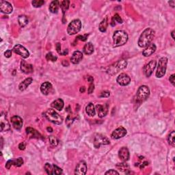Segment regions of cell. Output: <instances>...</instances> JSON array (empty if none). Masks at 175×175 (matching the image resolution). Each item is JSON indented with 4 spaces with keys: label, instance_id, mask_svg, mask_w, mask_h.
Returning a JSON list of instances; mask_svg holds the SVG:
<instances>
[{
    "label": "cell",
    "instance_id": "6da1fadb",
    "mask_svg": "<svg viewBox=\"0 0 175 175\" xmlns=\"http://www.w3.org/2000/svg\"><path fill=\"white\" fill-rule=\"evenodd\" d=\"M155 31L151 28H147L140 35L138 44L140 47H147L151 43L155 37Z\"/></svg>",
    "mask_w": 175,
    "mask_h": 175
},
{
    "label": "cell",
    "instance_id": "7a4b0ae2",
    "mask_svg": "<svg viewBox=\"0 0 175 175\" xmlns=\"http://www.w3.org/2000/svg\"><path fill=\"white\" fill-rule=\"evenodd\" d=\"M114 47L123 46L128 41V34L123 30H117L113 35Z\"/></svg>",
    "mask_w": 175,
    "mask_h": 175
},
{
    "label": "cell",
    "instance_id": "3957f363",
    "mask_svg": "<svg viewBox=\"0 0 175 175\" xmlns=\"http://www.w3.org/2000/svg\"><path fill=\"white\" fill-rule=\"evenodd\" d=\"M43 114L44 116H45L49 121L52 122V123L56 124V125H60V124L62 123V118L54 109H47V110L44 112Z\"/></svg>",
    "mask_w": 175,
    "mask_h": 175
},
{
    "label": "cell",
    "instance_id": "277c9868",
    "mask_svg": "<svg viewBox=\"0 0 175 175\" xmlns=\"http://www.w3.org/2000/svg\"><path fill=\"white\" fill-rule=\"evenodd\" d=\"M149 95H150V90L149 87L147 85H141L137 91L136 96V101L138 103L144 102L149 98Z\"/></svg>",
    "mask_w": 175,
    "mask_h": 175
},
{
    "label": "cell",
    "instance_id": "5b68a950",
    "mask_svg": "<svg viewBox=\"0 0 175 175\" xmlns=\"http://www.w3.org/2000/svg\"><path fill=\"white\" fill-rule=\"evenodd\" d=\"M127 62L125 60H118V62H116L114 64L111 65L109 66V69L107 70V73L113 75L116 74L117 73L119 72L120 70H123V69H125L127 67Z\"/></svg>",
    "mask_w": 175,
    "mask_h": 175
},
{
    "label": "cell",
    "instance_id": "8992f818",
    "mask_svg": "<svg viewBox=\"0 0 175 175\" xmlns=\"http://www.w3.org/2000/svg\"><path fill=\"white\" fill-rule=\"evenodd\" d=\"M81 22L79 19H74L69 23L67 27V33L69 35H74L81 30Z\"/></svg>",
    "mask_w": 175,
    "mask_h": 175
},
{
    "label": "cell",
    "instance_id": "52a82bcc",
    "mask_svg": "<svg viewBox=\"0 0 175 175\" xmlns=\"http://www.w3.org/2000/svg\"><path fill=\"white\" fill-rule=\"evenodd\" d=\"M167 64H168V59L167 58H161V59L159 60L157 69L156 71V77L157 78H161L164 76L166 74V71L167 69Z\"/></svg>",
    "mask_w": 175,
    "mask_h": 175
},
{
    "label": "cell",
    "instance_id": "ba28073f",
    "mask_svg": "<svg viewBox=\"0 0 175 175\" xmlns=\"http://www.w3.org/2000/svg\"><path fill=\"white\" fill-rule=\"evenodd\" d=\"M109 140L106 136L103 134H97L94 138V146L96 149H99L101 146L109 144Z\"/></svg>",
    "mask_w": 175,
    "mask_h": 175
},
{
    "label": "cell",
    "instance_id": "9c48e42d",
    "mask_svg": "<svg viewBox=\"0 0 175 175\" xmlns=\"http://www.w3.org/2000/svg\"><path fill=\"white\" fill-rule=\"evenodd\" d=\"M157 64V62L155 60H151V61L149 62V63L147 64L144 66V73L145 75L147 77H149L151 75H152L153 72L154 71L156 67Z\"/></svg>",
    "mask_w": 175,
    "mask_h": 175
},
{
    "label": "cell",
    "instance_id": "30bf717a",
    "mask_svg": "<svg viewBox=\"0 0 175 175\" xmlns=\"http://www.w3.org/2000/svg\"><path fill=\"white\" fill-rule=\"evenodd\" d=\"M13 51L15 54L19 55L23 58H27L30 56V53L27 51V49L22 46L21 45H15L13 48Z\"/></svg>",
    "mask_w": 175,
    "mask_h": 175
},
{
    "label": "cell",
    "instance_id": "8fae6325",
    "mask_svg": "<svg viewBox=\"0 0 175 175\" xmlns=\"http://www.w3.org/2000/svg\"><path fill=\"white\" fill-rule=\"evenodd\" d=\"M126 134H127L126 129L124 128L123 127H119L113 131L112 135H111V137H112V139L118 140L121 138H123Z\"/></svg>",
    "mask_w": 175,
    "mask_h": 175
},
{
    "label": "cell",
    "instance_id": "7c38bea8",
    "mask_svg": "<svg viewBox=\"0 0 175 175\" xmlns=\"http://www.w3.org/2000/svg\"><path fill=\"white\" fill-rule=\"evenodd\" d=\"M116 81L120 85L125 86V85H129L130 83L131 78L127 74L121 73L118 75L117 79H116Z\"/></svg>",
    "mask_w": 175,
    "mask_h": 175
},
{
    "label": "cell",
    "instance_id": "4fadbf2b",
    "mask_svg": "<svg viewBox=\"0 0 175 175\" xmlns=\"http://www.w3.org/2000/svg\"><path fill=\"white\" fill-rule=\"evenodd\" d=\"M0 10L2 13L9 14L12 12L13 8H12L11 3L8 2V1H0Z\"/></svg>",
    "mask_w": 175,
    "mask_h": 175
},
{
    "label": "cell",
    "instance_id": "5bb4252c",
    "mask_svg": "<svg viewBox=\"0 0 175 175\" xmlns=\"http://www.w3.org/2000/svg\"><path fill=\"white\" fill-rule=\"evenodd\" d=\"M11 124L16 130H20L23 127V120L19 116H14L10 119Z\"/></svg>",
    "mask_w": 175,
    "mask_h": 175
},
{
    "label": "cell",
    "instance_id": "9a60e30c",
    "mask_svg": "<svg viewBox=\"0 0 175 175\" xmlns=\"http://www.w3.org/2000/svg\"><path fill=\"white\" fill-rule=\"evenodd\" d=\"M87 172V165L84 161H81L77 165L75 174L78 175H85Z\"/></svg>",
    "mask_w": 175,
    "mask_h": 175
},
{
    "label": "cell",
    "instance_id": "2e32d148",
    "mask_svg": "<svg viewBox=\"0 0 175 175\" xmlns=\"http://www.w3.org/2000/svg\"><path fill=\"white\" fill-rule=\"evenodd\" d=\"M96 109L97 110L98 116L100 118H103L106 116L108 112V106L107 104L105 105H96Z\"/></svg>",
    "mask_w": 175,
    "mask_h": 175
},
{
    "label": "cell",
    "instance_id": "e0dca14e",
    "mask_svg": "<svg viewBox=\"0 0 175 175\" xmlns=\"http://www.w3.org/2000/svg\"><path fill=\"white\" fill-rule=\"evenodd\" d=\"M156 49V45H155L154 43H151L150 45H148V46L146 47L145 49H144V51L142 52V55H143L144 56H145V57H149V56H151V55L155 52Z\"/></svg>",
    "mask_w": 175,
    "mask_h": 175
},
{
    "label": "cell",
    "instance_id": "ac0fdd59",
    "mask_svg": "<svg viewBox=\"0 0 175 175\" xmlns=\"http://www.w3.org/2000/svg\"><path fill=\"white\" fill-rule=\"evenodd\" d=\"M21 70L25 74H30L34 71V69L32 64L27 63L25 60H22L21 62Z\"/></svg>",
    "mask_w": 175,
    "mask_h": 175
},
{
    "label": "cell",
    "instance_id": "d6986e66",
    "mask_svg": "<svg viewBox=\"0 0 175 175\" xmlns=\"http://www.w3.org/2000/svg\"><path fill=\"white\" fill-rule=\"evenodd\" d=\"M118 157L123 161H128L129 159V152L127 147H122L118 151Z\"/></svg>",
    "mask_w": 175,
    "mask_h": 175
},
{
    "label": "cell",
    "instance_id": "ffe728a7",
    "mask_svg": "<svg viewBox=\"0 0 175 175\" xmlns=\"http://www.w3.org/2000/svg\"><path fill=\"white\" fill-rule=\"evenodd\" d=\"M53 87L52 83H49V81H45L43 83H42L41 86V91L44 95H48L51 91L52 90Z\"/></svg>",
    "mask_w": 175,
    "mask_h": 175
},
{
    "label": "cell",
    "instance_id": "44dd1931",
    "mask_svg": "<svg viewBox=\"0 0 175 175\" xmlns=\"http://www.w3.org/2000/svg\"><path fill=\"white\" fill-rule=\"evenodd\" d=\"M83 59V54L79 51H75L73 54L72 57L71 58V61L73 64H76L79 63Z\"/></svg>",
    "mask_w": 175,
    "mask_h": 175
},
{
    "label": "cell",
    "instance_id": "7402d4cb",
    "mask_svg": "<svg viewBox=\"0 0 175 175\" xmlns=\"http://www.w3.org/2000/svg\"><path fill=\"white\" fill-rule=\"evenodd\" d=\"M26 134L30 138H36L39 139L41 138V135L40 133L36 130V129L32 128V127H27L26 128Z\"/></svg>",
    "mask_w": 175,
    "mask_h": 175
},
{
    "label": "cell",
    "instance_id": "603a6c76",
    "mask_svg": "<svg viewBox=\"0 0 175 175\" xmlns=\"http://www.w3.org/2000/svg\"><path fill=\"white\" fill-rule=\"evenodd\" d=\"M64 105V103L63 100L61 99V98H57V99L53 101L52 104H51V106L53 108L57 109L58 111H61L63 109Z\"/></svg>",
    "mask_w": 175,
    "mask_h": 175
},
{
    "label": "cell",
    "instance_id": "cb8c5ba5",
    "mask_svg": "<svg viewBox=\"0 0 175 175\" xmlns=\"http://www.w3.org/2000/svg\"><path fill=\"white\" fill-rule=\"evenodd\" d=\"M33 81L32 78L28 77L27 79H25V80H23L21 83H20V84L19 85V90L21 91H24L25 89H27V88L30 85L32 82Z\"/></svg>",
    "mask_w": 175,
    "mask_h": 175
},
{
    "label": "cell",
    "instance_id": "d4e9b609",
    "mask_svg": "<svg viewBox=\"0 0 175 175\" xmlns=\"http://www.w3.org/2000/svg\"><path fill=\"white\" fill-rule=\"evenodd\" d=\"M60 1H53L52 3H50V5H49V11H50L52 13L54 14H56L58 13V10H59L60 8Z\"/></svg>",
    "mask_w": 175,
    "mask_h": 175
},
{
    "label": "cell",
    "instance_id": "484cf974",
    "mask_svg": "<svg viewBox=\"0 0 175 175\" xmlns=\"http://www.w3.org/2000/svg\"><path fill=\"white\" fill-rule=\"evenodd\" d=\"M83 52L85 55H91L94 52V46L92 43H88L85 44L83 48Z\"/></svg>",
    "mask_w": 175,
    "mask_h": 175
},
{
    "label": "cell",
    "instance_id": "4316f807",
    "mask_svg": "<svg viewBox=\"0 0 175 175\" xmlns=\"http://www.w3.org/2000/svg\"><path fill=\"white\" fill-rule=\"evenodd\" d=\"M85 112L90 116H94L96 114V110L94 108V104L90 103L85 107Z\"/></svg>",
    "mask_w": 175,
    "mask_h": 175
},
{
    "label": "cell",
    "instance_id": "83f0119b",
    "mask_svg": "<svg viewBox=\"0 0 175 175\" xmlns=\"http://www.w3.org/2000/svg\"><path fill=\"white\" fill-rule=\"evenodd\" d=\"M18 22H19V24L21 27H24L26 26L29 22V19L27 18V16L25 15H20L18 17Z\"/></svg>",
    "mask_w": 175,
    "mask_h": 175
},
{
    "label": "cell",
    "instance_id": "f1b7e54d",
    "mask_svg": "<svg viewBox=\"0 0 175 175\" xmlns=\"http://www.w3.org/2000/svg\"><path fill=\"white\" fill-rule=\"evenodd\" d=\"M1 131H6L10 129V125L9 124L8 121L6 119L4 120L3 118V116H1Z\"/></svg>",
    "mask_w": 175,
    "mask_h": 175
},
{
    "label": "cell",
    "instance_id": "f546056e",
    "mask_svg": "<svg viewBox=\"0 0 175 175\" xmlns=\"http://www.w3.org/2000/svg\"><path fill=\"white\" fill-rule=\"evenodd\" d=\"M116 167L118 168L120 170H121L122 172H127V171L129 170V166L128 164H127L125 162L123 163H120L116 164Z\"/></svg>",
    "mask_w": 175,
    "mask_h": 175
},
{
    "label": "cell",
    "instance_id": "4dcf8cb0",
    "mask_svg": "<svg viewBox=\"0 0 175 175\" xmlns=\"http://www.w3.org/2000/svg\"><path fill=\"white\" fill-rule=\"evenodd\" d=\"M107 25H108V23H107V19H104L103 21H102L99 24V30L101 31V32H105L107 30Z\"/></svg>",
    "mask_w": 175,
    "mask_h": 175
},
{
    "label": "cell",
    "instance_id": "1f68e13d",
    "mask_svg": "<svg viewBox=\"0 0 175 175\" xmlns=\"http://www.w3.org/2000/svg\"><path fill=\"white\" fill-rule=\"evenodd\" d=\"M168 142L172 147H175V133L174 131H172L170 133L168 136Z\"/></svg>",
    "mask_w": 175,
    "mask_h": 175
},
{
    "label": "cell",
    "instance_id": "d6a6232c",
    "mask_svg": "<svg viewBox=\"0 0 175 175\" xmlns=\"http://www.w3.org/2000/svg\"><path fill=\"white\" fill-rule=\"evenodd\" d=\"M69 3H70V1H67V0H64V1H62V2L60 3V8H61L64 14L65 11L69 9Z\"/></svg>",
    "mask_w": 175,
    "mask_h": 175
},
{
    "label": "cell",
    "instance_id": "836d02e7",
    "mask_svg": "<svg viewBox=\"0 0 175 175\" xmlns=\"http://www.w3.org/2000/svg\"><path fill=\"white\" fill-rule=\"evenodd\" d=\"M45 169L48 174H54V168L50 163H47L45 165Z\"/></svg>",
    "mask_w": 175,
    "mask_h": 175
},
{
    "label": "cell",
    "instance_id": "e575fe53",
    "mask_svg": "<svg viewBox=\"0 0 175 175\" xmlns=\"http://www.w3.org/2000/svg\"><path fill=\"white\" fill-rule=\"evenodd\" d=\"M49 142H50V144L53 146V147H57L58 143H59L58 138H56V137L53 136H51L49 137Z\"/></svg>",
    "mask_w": 175,
    "mask_h": 175
},
{
    "label": "cell",
    "instance_id": "d590c367",
    "mask_svg": "<svg viewBox=\"0 0 175 175\" xmlns=\"http://www.w3.org/2000/svg\"><path fill=\"white\" fill-rule=\"evenodd\" d=\"M33 6L35 8H40L45 3V1L43 0H34L32 2Z\"/></svg>",
    "mask_w": 175,
    "mask_h": 175
},
{
    "label": "cell",
    "instance_id": "8d00e7d4",
    "mask_svg": "<svg viewBox=\"0 0 175 175\" xmlns=\"http://www.w3.org/2000/svg\"><path fill=\"white\" fill-rule=\"evenodd\" d=\"M46 59L48 60V61H52V62H56L58 58L56 56H55L54 54H53L52 52H49L47 54L46 56Z\"/></svg>",
    "mask_w": 175,
    "mask_h": 175
},
{
    "label": "cell",
    "instance_id": "74e56055",
    "mask_svg": "<svg viewBox=\"0 0 175 175\" xmlns=\"http://www.w3.org/2000/svg\"><path fill=\"white\" fill-rule=\"evenodd\" d=\"M23 164V160L21 157H19L16 159H13V166L16 167H20Z\"/></svg>",
    "mask_w": 175,
    "mask_h": 175
},
{
    "label": "cell",
    "instance_id": "f35d334b",
    "mask_svg": "<svg viewBox=\"0 0 175 175\" xmlns=\"http://www.w3.org/2000/svg\"><path fill=\"white\" fill-rule=\"evenodd\" d=\"M53 168H54V173L55 174L59 175L62 173V170L60 168L57 166L56 165H55V164L53 165Z\"/></svg>",
    "mask_w": 175,
    "mask_h": 175
},
{
    "label": "cell",
    "instance_id": "ab89813d",
    "mask_svg": "<svg viewBox=\"0 0 175 175\" xmlns=\"http://www.w3.org/2000/svg\"><path fill=\"white\" fill-rule=\"evenodd\" d=\"M114 19L115 21L118 22V23H123V19H121V17H120V15L118 14H115V15L114 16Z\"/></svg>",
    "mask_w": 175,
    "mask_h": 175
},
{
    "label": "cell",
    "instance_id": "60d3db41",
    "mask_svg": "<svg viewBox=\"0 0 175 175\" xmlns=\"http://www.w3.org/2000/svg\"><path fill=\"white\" fill-rule=\"evenodd\" d=\"M105 174L106 175H114V174H119V172H117L116 170H115L111 169L107 171Z\"/></svg>",
    "mask_w": 175,
    "mask_h": 175
},
{
    "label": "cell",
    "instance_id": "b9f144b4",
    "mask_svg": "<svg viewBox=\"0 0 175 175\" xmlns=\"http://www.w3.org/2000/svg\"><path fill=\"white\" fill-rule=\"evenodd\" d=\"M110 96V92L109 91H103L101 93L100 97H109Z\"/></svg>",
    "mask_w": 175,
    "mask_h": 175
},
{
    "label": "cell",
    "instance_id": "7bdbcfd3",
    "mask_svg": "<svg viewBox=\"0 0 175 175\" xmlns=\"http://www.w3.org/2000/svg\"><path fill=\"white\" fill-rule=\"evenodd\" d=\"M12 166H13V159L9 160V161H7L6 164H5V168L7 169H10Z\"/></svg>",
    "mask_w": 175,
    "mask_h": 175
},
{
    "label": "cell",
    "instance_id": "ee69618b",
    "mask_svg": "<svg viewBox=\"0 0 175 175\" xmlns=\"http://www.w3.org/2000/svg\"><path fill=\"white\" fill-rule=\"evenodd\" d=\"M25 147H26V143H25V142H21V143L19 144V150H21V151L25 150Z\"/></svg>",
    "mask_w": 175,
    "mask_h": 175
},
{
    "label": "cell",
    "instance_id": "f6af8a7d",
    "mask_svg": "<svg viewBox=\"0 0 175 175\" xmlns=\"http://www.w3.org/2000/svg\"><path fill=\"white\" fill-rule=\"evenodd\" d=\"M94 90V85L93 83H90V85H89L88 88V93L89 94H91V93L93 92V91Z\"/></svg>",
    "mask_w": 175,
    "mask_h": 175
},
{
    "label": "cell",
    "instance_id": "bcb514c9",
    "mask_svg": "<svg viewBox=\"0 0 175 175\" xmlns=\"http://www.w3.org/2000/svg\"><path fill=\"white\" fill-rule=\"evenodd\" d=\"M174 78H175V75L174 74H172V75L170 77V78H169L170 82V83H172V84L173 85H175V79H174Z\"/></svg>",
    "mask_w": 175,
    "mask_h": 175
},
{
    "label": "cell",
    "instance_id": "7dc6e473",
    "mask_svg": "<svg viewBox=\"0 0 175 175\" xmlns=\"http://www.w3.org/2000/svg\"><path fill=\"white\" fill-rule=\"evenodd\" d=\"M4 56L5 58H9L12 56V51L11 50H7L6 52L4 53Z\"/></svg>",
    "mask_w": 175,
    "mask_h": 175
},
{
    "label": "cell",
    "instance_id": "c3c4849f",
    "mask_svg": "<svg viewBox=\"0 0 175 175\" xmlns=\"http://www.w3.org/2000/svg\"><path fill=\"white\" fill-rule=\"evenodd\" d=\"M56 49H57L58 54L61 55V45H60V43H57V45H56Z\"/></svg>",
    "mask_w": 175,
    "mask_h": 175
},
{
    "label": "cell",
    "instance_id": "681fc988",
    "mask_svg": "<svg viewBox=\"0 0 175 175\" xmlns=\"http://www.w3.org/2000/svg\"><path fill=\"white\" fill-rule=\"evenodd\" d=\"M87 80L90 83H92L93 81H94V79L92 76H87Z\"/></svg>",
    "mask_w": 175,
    "mask_h": 175
},
{
    "label": "cell",
    "instance_id": "f907efd6",
    "mask_svg": "<svg viewBox=\"0 0 175 175\" xmlns=\"http://www.w3.org/2000/svg\"><path fill=\"white\" fill-rule=\"evenodd\" d=\"M86 36H87V35H85L84 36H78L77 37L78 38H80V40H81V41H85V40H86Z\"/></svg>",
    "mask_w": 175,
    "mask_h": 175
},
{
    "label": "cell",
    "instance_id": "816d5d0a",
    "mask_svg": "<svg viewBox=\"0 0 175 175\" xmlns=\"http://www.w3.org/2000/svg\"><path fill=\"white\" fill-rule=\"evenodd\" d=\"M169 4H170V5L171 7H172V8H174L175 1H174V0H172V1H169Z\"/></svg>",
    "mask_w": 175,
    "mask_h": 175
},
{
    "label": "cell",
    "instance_id": "f5cc1de1",
    "mask_svg": "<svg viewBox=\"0 0 175 175\" xmlns=\"http://www.w3.org/2000/svg\"><path fill=\"white\" fill-rule=\"evenodd\" d=\"M79 91H80V92H84L85 91V88L84 87V86H82V87H81L80 88V90H79Z\"/></svg>",
    "mask_w": 175,
    "mask_h": 175
},
{
    "label": "cell",
    "instance_id": "db71d44e",
    "mask_svg": "<svg viewBox=\"0 0 175 175\" xmlns=\"http://www.w3.org/2000/svg\"><path fill=\"white\" fill-rule=\"evenodd\" d=\"M115 25H116V23H114V18H112V22H111V25H112V26H115Z\"/></svg>",
    "mask_w": 175,
    "mask_h": 175
},
{
    "label": "cell",
    "instance_id": "11a10c76",
    "mask_svg": "<svg viewBox=\"0 0 175 175\" xmlns=\"http://www.w3.org/2000/svg\"><path fill=\"white\" fill-rule=\"evenodd\" d=\"M47 130L48 131V132H52V131H53V129H52V127H47Z\"/></svg>",
    "mask_w": 175,
    "mask_h": 175
},
{
    "label": "cell",
    "instance_id": "9f6ffc18",
    "mask_svg": "<svg viewBox=\"0 0 175 175\" xmlns=\"http://www.w3.org/2000/svg\"><path fill=\"white\" fill-rule=\"evenodd\" d=\"M171 35H172V37L173 38V40L175 39V37H174V30H173L172 33H171Z\"/></svg>",
    "mask_w": 175,
    "mask_h": 175
}]
</instances>
